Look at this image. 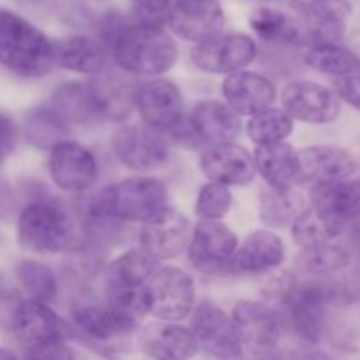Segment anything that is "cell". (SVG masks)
<instances>
[{
  "label": "cell",
  "instance_id": "cell-45",
  "mask_svg": "<svg viewBox=\"0 0 360 360\" xmlns=\"http://www.w3.org/2000/svg\"><path fill=\"white\" fill-rule=\"evenodd\" d=\"M255 360H295V354H288V352H280L278 348L266 352V354L255 355Z\"/></svg>",
  "mask_w": 360,
  "mask_h": 360
},
{
  "label": "cell",
  "instance_id": "cell-42",
  "mask_svg": "<svg viewBox=\"0 0 360 360\" xmlns=\"http://www.w3.org/2000/svg\"><path fill=\"white\" fill-rule=\"evenodd\" d=\"M25 360H76V355L65 341H55V343L28 348Z\"/></svg>",
  "mask_w": 360,
  "mask_h": 360
},
{
  "label": "cell",
  "instance_id": "cell-39",
  "mask_svg": "<svg viewBox=\"0 0 360 360\" xmlns=\"http://www.w3.org/2000/svg\"><path fill=\"white\" fill-rule=\"evenodd\" d=\"M16 278L25 294H28V299L48 304L58 295V281L55 273L37 260H23L18 264Z\"/></svg>",
  "mask_w": 360,
  "mask_h": 360
},
{
  "label": "cell",
  "instance_id": "cell-24",
  "mask_svg": "<svg viewBox=\"0 0 360 360\" xmlns=\"http://www.w3.org/2000/svg\"><path fill=\"white\" fill-rule=\"evenodd\" d=\"M287 257L283 239L269 229L253 231L248 238L238 246L231 260L229 269L238 274L266 273L281 266Z\"/></svg>",
  "mask_w": 360,
  "mask_h": 360
},
{
  "label": "cell",
  "instance_id": "cell-13",
  "mask_svg": "<svg viewBox=\"0 0 360 360\" xmlns=\"http://www.w3.org/2000/svg\"><path fill=\"white\" fill-rule=\"evenodd\" d=\"M48 171L53 183L69 193L88 192L98 179L97 158L74 141H63L49 150Z\"/></svg>",
  "mask_w": 360,
  "mask_h": 360
},
{
  "label": "cell",
  "instance_id": "cell-29",
  "mask_svg": "<svg viewBox=\"0 0 360 360\" xmlns=\"http://www.w3.org/2000/svg\"><path fill=\"white\" fill-rule=\"evenodd\" d=\"M311 206L326 213L340 225L360 218V179H345L311 190Z\"/></svg>",
  "mask_w": 360,
  "mask_h": 360
},
{
  "label": "cell",
  "instance_id": "cell-43",
  "mask_svg": "<svg viewBox=\"0 0 360 360\" xmlns=\"http://www.w3.org/2000/svg\"><path fill=\"white\" fill-rule=\"evenodd\" d=\"M334 90L340 101H345L352 108L360 111V72L352 74V76L338 77L334 83Z\"/></svg>",
  "mask_w": 360,
  "mask_h": 360
},
{
  "label": "cell",
  "instance_id": "cell-17",
  "mask_svg": "<svg viewBox=\"0 0 360 360\" xmlns=\"http://www.w3.org/2000/svg\"><path fill=\"white\" fill-rule=\"evenodd\" d=\"M238 250V238L221 221H199L190 238L188 260L202 273H221L229 269Z\"/></svg>",
  "mask_w": 360,
  "mask_h": 360
},
{
  "label": "cell",
  "instance_id": "cell-19",
  "mask_svg": "<svg viewBox=\"0 0 360 360\" xmlns=\"http://www.w3.org/2000/svg\"><path fill=\"white\" fill-rule=\"evenodd\" d=\"M199 165L211 183L225 186L248 185L255 178V160L241 144H210L200 153Z\"/></svg>",
  "mask_w": 360,
  "mask_h": 360
},
{
  "label": "cell",
  "instance_id": "cell-1",
  "mask_svg": "<svg viewBox=\"0 0 360 360\" xmlns=\"http://www.w3.org/2000/svg\"><path fill=\"white\" fill-rule=\"evenodd\" d=\"M283 311V320L292 333L308 345L319 343L329 306L336 301L338 288L323 281H297L290 274L276 278L267 287Z\"/></svg>",
  "mask_w": 360,
  "mask_h": 360
},
{
  "label": "cell",
  "instance_id": "cell-9",
  "mask_svg": "<svg viewBox=\"0 0 360 360\" xmlns=\"http://www.w3.org/2000/svg\"><path fill=\"white\" fill-rule=\"evenodd\" d=\"M190 330L195 336L199 348L220 360H232L243 355V345L239 330L232 315H227L213 302H200L192 313Z\"/></svg>",
  "mask_w": 360,
  "mask_h": 360
},
{
  "label": "cell",
  "instance_id": "cell-38",
  "mask_svg": "<svg viewBox=\"0 0 360 360\" xmlns=\"http://www.w3.org/2000/svg\"><path fill=\"white\" fill-rule=\"evenodd\" d=\"M246 132L257 146L285 143V139L294 132V118L285 109L269 108L259 115L250 116Z\"/></svg>",
  "mask_w": 360,
  "mask_h": 360
},
{
  "label": "cell",
  "instance_id": "cell-36",
  "mask_svg": "<svg viewBox=\"0 0 360 360\" xmlns=\"http://www.w3.org/2000/svg\"><path fill=\"white\" fill-rule=\"evenodd\" d=\"M304 63L313 70L329 76H352L360 72V56L341 44H323L304 51Z\"/></svg>",
  "mask_w": 360,
  "mask_h": 360
},
{
  "label": "cell",
  "instance_id": "cell-30",
  "mask_svg": "<svg viewBox=\"0 0 360 360\" xmlns=\"http://www.w3.org/2000/svg\"><path fill=\"white\" fill-rule=\"evenodd\" d=\"M51 105L67 123H94L102 122L95 104L94 91L90 83L81 81H67L60 84L51 95Z\"/></svg>",
  "mask_w": 360,
  "mask_h": 360
},
{
  "label": "cell",
  "instance_id": "cell-44",
  "mask_svg": "<svg viewBox=\"0 0 360 360\" xmlns=\"http://www.w3.org/2000/svg\"><path fill=\"white\" fill-rule=\"evenodd\" d=\"M18 143V127L11 116L0 112V164L13 155Z\"/></svg>",
  "mask_w": 360,
  "mask_h": 360
},
{
  "label": "cell",
  "instance_id": "cell-34",
  "mask_svg": "<svg viewBox=\"0 0 360 360\" xmlns=\"http://www.w3.org/2000/svg\"><path fill=\"white\" fill-rule=\"evenodd\" d=\"M290 7L308 27L345 30L352 16L350 0H290Z\"/></svg>",
  "mask_w": 360,
  "mask_h": 360
},
{
  "label": "cell",
  "instance_id": "cell-33",
  "mask_svg": "<svg viewBox=\"0 0 360 360\" xmlns=\"http://www.w3.org/2000/svg\"><path fill=\"white\" fill-rule=\"evenodd\" d=\"M343 225L334 221L315 206H309L292 224V238L301 250L333 243L343 231Z\"/></svg>",
  "mask_w": 360,
  "mask_h": 360
},
{
  "label": "cell",
  "instance_id": "cell-47",
  "mask_svg": "<svg viewBox=\"0 0 360 360\" xmlns=\"http://www.w3.org/2000/svg\"><path fill=\"white\" fill-rule=\"evenodd\" d=\"M0 360H18V357L13 352L6 350V348H0Z\"/></svg>",
  "mask_w": 360,
  "mask_h": 360
},
{
  "label": "cell",
  "instance_id": "cell-31",
  "mask_svg": "<svg viewBox=\"0 0 360 360\" xmlns=\"http://www.w3.org/2000/svg\"><path fill=\"white\" fill-rule=\"evenodd\" d=\"M23 134L32 146L53 150L56 144L67 141L69 123L51 105H39L25 116Z\"/></svg>",
  "mask_w": 360,
  "mask_h": 360
},
{
  "label": "cell",
  "instance_id": "cell-6",
  "mask_svg": "<svg viewBox=\"0 0 360 360\" xmlns=\"http://www.w3.org/2000/svg\"><path fill=\"white\" fill-rule=\"evenodd\" d=\"M167 200V186L160 179L139 176L108 186L90 200V206L112 221L146 224L169 207Z\"/></svg>",
  "mask_w": 360,
  "mask_h": 360
},
{
  "label": "cell",
  "instance_id": "cell-26",
  "mask_svg": "<svg viewBox=\"0 0 360 360\" xmlns=\"http://www.w3.org/2000/svg\"><path fill=\"white\" fill-rule=\"evenodd\" d=\"M88 83L94 91L101 120L123 122L125 118H129L132 109L136 108V95L139 86H134L123 76L116 72H108L105 69Z\"/></svg>",
  "mask_w": 360,
  "mask_h": 360
},
{
  "label": "cell",
  "instance_id": "cell-48",
  "mask_svg": "<svg viewBox=\"0 0 360 360\" xmlns=\"http://www.w3.org/2000/svg\"><path fill=\"white\" fill-rule=\"evenodd\" d=\"M266 2H271V0H266Z\"/></svg>",
  "mask_w": 360,
  "mask_h": 360
},
{
  "label": "cell",
  "instance_id": "cell-15",
  "mask_svg": "<svg viewBox=\"0 0 360 360\" xmlns=\"http://www.w3.org/2000/svg\"><path fill=\"white\" fill-rule=\"evenodd\" d=\"M281 104L292 118L313 125L334 122L341 111L336 91L306 79L290 81L281 91Z\"/></svg>",
  "mask_w": 360,
  "mask_h": 360
},
{
  "label": "cell",
  "instance_id": "cell-8",
  "mask_svg": "<svg viewBox=\"0 0 360 360\" xmlns=\"http://www.w3.org/2000/svg\"><path fill=\"white\" fill-rule=\"evenodd\" d=\"M144 297L148 315L164 322H179L195 309V285L185 269L165 266L150 278Z\"/></svg>",
  "mask_w": 360,
  "mask_h": 360
},
{
  "label": "cell",
  "instance_id": "cell-12",
  "mask_svg": "<svg viewBox=\"0 0 360 360\" xmlns=\"http://www.w3.org/2000/svg\"><path fill=\"white\" fill-rule=\"evenodd\" d=\"M112 151L125 167L132 171H151L169 158V144L162 132L148 125H123L112 134Z\"/></svg>",
  "mask_w": 360,
  "mask_h": 360
},
{
  "label": "cell",
  "instance_id": "cell-32",
  "mask_svg": "<svg viewBox=\"0 0 360 360\" xmlns=\"http://www.w3.org/2000/svg\"><path fill=\"white\" fill-rule=\"evenodd\" d=\"M304 199L294 188H269L260 195V220L266 227L280 229L294 224L304 211Z\"/></svg>",
  "mask_w": 360,
  "mask_h": 360
},
{
  "label": "cell",
  "instance_id": "cell-11",
  "mask_svg": "<svg viewBox=\"0 0 360 360\" xmlns=\"http://www.w3.org/2000/svg\"><path fill=\"white\" fill-rule=\"evenodd\" d=\"M11 333L27 348L65 341L72 338L70 323L60 319L46 302L25 299L11 315Z\"/></svg>",
  "mask_w": 360,
  "mask_h": 360
},
{
  "label": "cell",
  "instance_id": "cell-18",
  "mask_svg": "<svg viewBox=\"0 0 360 360\" xmlns=\"http://www.w3.org/2000/svg\"><path fill=\"white\" fill-rule=\"evenodd\" d=\"M190 221L179 211L165 207L162 213L143 224L139 241L141 248L157 260H171L188 248Z\"/></svg>",
  "mask_w": 360,
  "mask_h": 360
},
{
  "label": "cell",
  "instance_id": "cell-7",
  "mask_svg": "<svg viewBox=\"0 0 360 360\" xmlns=\"http://www.w3.org/2000/svg\"><path fill=\"white\" fill-rule=\"evenodd\" d=\"M18 243L27 252L53 255L65 252L74 241V224L69 213L51 200H34L20 211Z\"/></svg>",
  "mask_w": 360,
  "mask_h": 360
},
{
  "label": "cell",
  "instance_id": "cell-20",
  "mask_svg": "<svg viewBox=\"0 0 360 360\" xmlns=\"http://www.w3.org/2000/svg\"><path fill=\"white\" fill-rule=\"evenodd\" d=\"M169 25L178 37L199 44L221 34L225 13L218 0H174Z\"/></svg>",
  "mask_w": 360,
  "mask_h": 360
},
{
  "label": "cell",
  "instance_id": "cell-49",
  "mask_svg": "<svg viewBox=\"0 0 360 360\" xmlns=\"http://www.w3.org/2000/svg\"><path fill=\"white\" fill-rule=\"evenodd\" d=\"M0 165H2V164H0Z\"/></svg>",
  "mask_w": 360,
  "mask_h": 360
},
{
  "label": "cell",
  "instance_id": "cell-35",
  "mask_svg": "<svg viewBox=\"0 0 360 360\" xmlns=\"http://www.w3.org/2000/svg\"><path fill=\"white\" fill-rule=\"evenodd\" d=\"M352 262V253L340 243H326L302 250L295 259L297 269L306 276H329L347 269Z\"/></svg>",
  "mask_w": 360,
  "mask_h": 360
},
{
  "label": "cell",
  "instance_id": "cell-5",
  "mask_svg": "<svg viewBox=\"0 0 360 360\" xmlns=\"http://www.w3.org/2000/svg\"><path fill=\"white\" fill-rule=\"evenodd\" d=\"M158 260L143 248H134L112 260L104 273V301L127 319L148 315L144 288L157 273Z\"/></svg>",
  "mask_w": 360,
  "mask_h": 360
},
{
  "label": "cell",
  "instance_id": "cell-4",
  "mask_svg": "<svg viewBox=\"0 0 360 360\" xmlns=\"http://www.w3.org/2000/svg\"><path fill=\"white\" fill-rule=\"evenodd\" d=\"M72 338L105 359H118L129 350L136 323L120 315L105 301L77 299L70 309Z\"/></svg>",
  "mask_w": 360,
  "mask_h": 360
},
{
  "label": "cell",
  "instance_id": "cell-23",
  "mask_svg": "<svg viewBox=\"0 0 360 360\" xmlns=\"http://www.w3.org/2000/svg\"><path fill=\"white\" fill-rule=\"evenodd\" d=\"M299 181L316 186L334 185L350 178L357 169L354 157L336 146H309L299 151Z\"/></svg>",
  "mask_w": 360,
  "mask_h": 360
},
{
  "label": "cell",
  "instance_id": "cell-37",
  "mask_svg": "<svg viewBox=\"0 0 360 360\" xmlns=\"http://www.w3.org/2000/svg\"><path fill=\"white\" fill-rule=\"evenodd\" d=\"M250 27L267 42H290L299 44L301 25L297 20L273 7H260L250 16Z\"/></svg>",
  "mask_w": 360,
  "mask_h": 360
},
{
  "label": "cell",
  "instance_id": "cell-25",
  "mask_svg": "<svg viewBox=\"0 0 360 360\" xmlns=\"http://www.w3.org/2000/svg\"><path fill=\"white\" fill-rule=\"evenodd\" d=\"M188 122L200 143H232L241 132L238 112L231 105L218 101H202L195 104Z\"/></svg>",
  "mask_w": 360,
  "mask_h": 360
},
{
  "label": "cell",
  "instance_id": "cell-27",
  "mask_svg": "<svg viewBox=\"0 0 360 360\" xmlns=\"http://www.w3.org/2000/svg\"><path fill=\"white\" fill-rule=\"evenodd\" d=\"M253 160L257 172L269 188H292V185L299 181V151L288 143L257 146Z\"/></svg>",
  "mask_w": 360,
  "mask_h": 360
},
{
  "label": "cell",
  "instance_id": "cell-3",
  "mask_svg": "<svg viewBox=\"0 0 360 360\" xmlns=\"http://www.w3.org/2000/svg\"><path fill=\"white\" fill-rule=\"evenodd\" d=\"M116 65L136 76H160L178 60L176 41L164 28L127 25L111 42Z\"/></svg>",
  "mask_w": 360,
  "mask_h": 360
},
{
  "label": "cell",
  "instance_id": "cell-2",
  "mask_svg": "<svg viewBox=\"0 0 360 360\" xmlns=\"http://www.w3.org/2000/svg\"><path fill=\"white\" fill-rule=\"evenodd\" d=\"M0 65L21 77H44L55 69L53 41L13 11H0Z\"/></svg>",
  "mask_w": 360,
  "mask_h": 360
},
{
  "label": "cell",
  "instance_id": "cell-21",
  "mask_svg": "<svg viewBox=\"0 0 360 360\" xmlns=\"http://www.w3.org/2000/svg\"><path fill=\"white\" fill-rule=\"evenodd\" d=\"M225 104L238 115L255 116L266 111L276 101V86L269 77L253 70L229 74L221 83Z\"/></svg>",
  "mask_w": 360,
  "mask_h": 360
},
{
  "label": "cell",
  "instance_id": "cell-16",
  "mask_svg": "<svg viewBox=\"0 0 360 360\" xmlns=\"http://www.w3.org/2000/svg\"><path fill=\"white\" fill-rule=\"evenodd\" d=\"M232 320L239 330L243 345L253 355L278 348L283 333V319L271 306L257 301H239L232 309Z\"/></svg>",
  "mask_w": 360,
  "mask_h": 360
},
{
  "label": "cell",
  "instance_id": "cell-14",
  "mask_svg": "<svg viewBox=\"0 0 360 360\" xmlns=\"http://www.w3.org/2000/svg\"><path fill=\"white\" fill-rule=\"evenodd\" d=\"M136 109L144 125L169 132L185 122V102L179 88L169 79H153L141 84L136 95Z\"/></svg>",
  "mask_w": 360,
  "mask_h": 360
},
{
  "label": "cell",
  "instance_id": "cell-10",
  "mask_svg": "<svg viewBox=\"0 0 360 360\" xmlns=\"http://www.w3.org/2000/svg\"><path fill=\"white\" fill-rule=\"evenodd\" d=\"M257 44L246 34H218L195 44L190 53L192 63L202 72L234 74L257 58Z\"/></svg>",
  "mask_w": 360,
  "mask_h": 360
},
{
  "label": "cell",
  "instance_id": "cell-46",
  "mask_svg": "<svg viewBox=\"0 0 360 360\" xmlns=\"http://www.w3.org/2000/svg\"><path fill=\"white\" fill-rule=\"evenodd\" d=\"M295 360H334L329 354L320 350H308L302 354H295Z\"/></svg>",
  "mask_w": 360,
  "mask_h": 360
},
{
  "label": "cell",
  "instance_id": "cell-28",
  "mask_svg": "<svg viewBox=\"0 0 360 360\" xmlns=\"http://www.w3.org/2000/svg\"><path fill=\"white\" fill-rule=\"evenodd\" d=\"M55 63L70 72L97 76L105 69V48L88 35H69L53 41Z\"/></svg>",
  "mask_w": 360,
  "mask_h": 360
},
{
  "label": "cell",
  "instance_id": "cell-41",
  "mask_svg": "<svg viewBox=\"0 0 360 360\" xmlns=\"http://www.w3.org/2000/svg\"><path fill=\"white\" fill-rule=\"evenodd\" d=\"M134 18L139 25L164 28L171 20V0H130Z\"/></svg>",
  "mask_w": 360,
  "mask_h": 360
},
{
  "label": "cell",
  "instance_id": "cell-40",
  "mask_svg": "<svg viewBox=\"0 0 360 360\" xmlns=\"http://www.w3.org/2000/svg\"><path fill=\"white\" fill-rule=\"evenodd\" d=\"M232 207V192L220 183H206L199 190L195 214L199 221H220Z\"/></svg>",
  "mask_w": 360,
  "mask_h": 360
},
{
  "label": "cell",
  "instance_id": "cell-22",
  "mask_svg": "<svg viewBox=\"0 0 360 360\" xmlns=\"http://www.w3.org/2000/svg\"><path fill=\"white\" fill-rule=\"evenodd\" d=\"M141 352L153 360H192L199 343L192 330L171 322L148 323L137 334Z\"/></svg>",
  "mask_w": 360,
  "mask_h": 360
}]
</instances>
